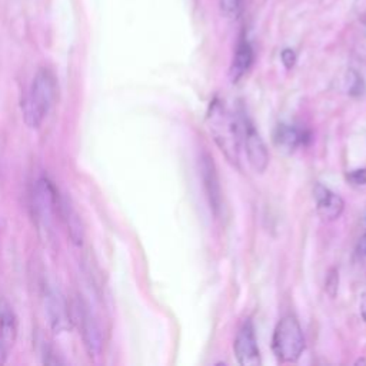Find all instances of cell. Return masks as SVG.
I'll return each instance as SVG.
<instances>
[{
	"mask_svg": "<svg viewBox=\"0 0 366 366\" xmlns=\"http://www.w3.org/2000/svg\"><path fill=\"white\" fill-rule=\"evenodd\" d=\"M206 125L212 138L226 157L230 162L238 163L239 148L244 141V120H238L235 115L227 112L222 102L213 101L209 106Z\"/></svg>",
	"mask_w": 366,
	"mask_h": 366,
	"instance_id": "obj_1",
	"label": "cell"
},
{
	"mask_svg": "<svg viewBox=\"0 0 366 366\" xmlns=\"http://www.w3.org/2000/svg\"><path fill=\"white\" fill-rule=\"evenodd\" d=\"M57 93L56 78L48 68L36 72L23 101V118L29 127L38 129L50 112Z\"/></svg>",
	"mask_w": 366,
	"mask_h": 366,
	"instance_id": "obj_2",
	"label": "cell"
},
{
	"mask_svg": "<svg viewBox=\"0 0 366 366\" xmlns=\"http://www.w3.org/2000/svg\"><path fill=\"white\" fill-rule=\"evenodd\" d=\"M272 348L282 362H296L305 349V338L301 325L293 315L282 318L274 332Z\"/></svg>",
	"mask_w": 366,
	"mask_h": 366,
	"instance_id": "obj_3",
	"label": "cell"
},
{
	"mask_svg": "<svg viewBox=\"0 0 366 366\" xmlns=\"http://www.w3.org/2000/svg\"><path fill=\"white\" fill-rule=\"evenodd\" d=\"M71 309L72 322H78L79 328L82 330V337L85 346L90 356H97L102 352L104 346V338H102V330L99 326L94 315L89 309L87 305L83 302H76Z\"/></svg>",
	"mask_w": 366,
	"mask_h": 366,
	"instance_id": "obj_4",
	"label": "cell"
},
{
	"mask_svg": "<svg viewBox=\"0 0 366 366\" xmlns=\"http://www.w3.org/2000/svg\"><path fill=\"white\" fill-rule=\"evenodd\" d=\"M59 204L57 192L53 183L48 178H41L33 189V212L36 218L42 223L49 225Z\"/></svg>",
	"mask_w": 366,
	"mask_h": 366,
	"instance_id": "obj_5",
	"label": "cell"
},
{
	"mask_svg": "<svg viewBox=\"0 0 366 366\" xmlns=\"http://www.w3.org/2000/svg\"><path fill=\"white\" fill-rule=\"evenodd\" d=\"M45 315L55 334H62L71 328V309L63 296L53 288L45 292Z\"/></svg>",
	"mask_w": 366,
	"mask_h": 366,
	"instance_id": "obj_6",
	"label": "cell"
},
{
	"mask_svg": "<svg viewBox=\"0 0 366 366\" xmlns=\"http://www.w3.org/2000/svg\"><path fill=\"white\" fill-rule=\"evenodd\" d=\"M244 120V143L248 155L249 164L252 169L258 174H263L269 164V153L266 149V145L255 126L248 120Z\"/></svg>",
	"mask_w": 366,
	"mask_h": 366,
	"instance_id": "obj_7",
	"label": "cell"
},
{
	"mask_svg": "<svg viewBox=\"0 0 366 366\" xmlns=\"http://www.w3.org/2000/svg\"><path fill=\"white\" fill-rule=\"evenodd\" d=\"M17 338V318L6 299L0 297V365H5Z\"/></svg>",
	"mask_w": 366,
	"mask_h": 366,
	"instance_id": "obj_8",
	"label": "cell"
},
{
	"mask_svg": "<svg viewBox=\"0 0 366 366\" xmlns=\"http://www.w3.org/2000/svg\"><path fill=\"white\" fill-rule=\"evenodd\" d=\"M234 349L238 362L242 366H259L262 363L260 352L255 335V328L251 319H246L241 326L235 339Z\"/></svg>",
	"mask_w": 366,
	"mask_h": 366,
	"instance_id": "obj_9",
	"label": "cell"
},
{
	"mask_svg": "<svg viewBox=\"0 0 366 366\" xmlns=\"http://www.w3.org/2000/svg\"><path fill=\"white\" fill-rule=\"evenodd\" d=\"M201 171H202L204 186H205L209 204H211V209L213 211V213L216 216H220L222 209H223L222 188H220V181H219L216 164L208 153H205L201 159Z\"/></svg>",
	"mask_w": 366,
	"mask_h": 366,
	"instance_id": "obj_10",
	"label": "cell"
},
{
	"mask_svg": "<svg viewBox=\"0 0 366 366\" xmlns=\"http://www.w3.org/2000/svg\"><path fill=\"white\" fill-rule=\"evenodd\" d=\"M315 199L318 204V206H316L318 215L326 222L337 220L345 209L344 199L339 195H337L335 192L329 190L328 188H325L322 185H316Z\"/></svg>",
	"mask_w": 366,
	"mask_h": 366,
	"instance_id": "obj_11",
	"label": "cell"
},
{
	"mask_svg": "<svg viewBox=\"0 0 366 366\" xmlns=\"http://www.w3.org/2000/svg\"><path fill=\"white\" fill-rule=\"evenodd\" d=\"M309 138L305 130L297 129L292 125H279L274 133V141L278 148L288 152H293L299 145H302L305 139Z\"/></svg>",
	"mask_w": 366,
	"mask_h": 366,
	"instance_id": "obj_12",
	"label": "cell"
},
{
	"mask_svg": "<svg viewBox=\"0 0 366 366\" xmlns=\"http://www.w3.org/2000/svg\"><path fill=\"white\" fill-rule=\"evenodd\" d=\"M62 208V215L66 223V227H68V234L69 238L72 239V242L78 246H80L85 241V227H83V222L79 216V213L76 212V209L72 206V204L69 201H62L60 204Z\"/></svg>",
	"mask_w": 366,
	"mask_h": 366,
	"instance_id": "obj_13",
	"label": "cell"
},
{
	"mask_svg": "<svg viewBox=\"0 0 366 366\" xmlns=\"http://www.w3.org/2000/svg\"><path fill=\"white\" fill-rule=\"evenodd\" d=\"M255 55L251 43L246 39H241L237 48L235 59L234 63H232V69H230V76L232 82H238L249 69L253 63Z\"/></svg>",
	"mask_w": 366,
	"mask_h": 366,
	"instance_id": "obj_14",
	"label": "cell"
},
{
	"mask_svg": "<svg viewBox=\"0 0 366 366\" xmlns=\"http://www.w3.org/2000/svg\"><path fill=\"white\" fill-rule=\"evenodd\" d=\"M363 89H365V85H363L362 76L358 72L351 71L348 73V93L351 96H359L363 93Z\"/></svg>",
	"mask_w": 366,
	"mask_h": 366,
	"instance_id": "obj_15",
	"label": "cell"
},
{
	"mask_svg": "<svg viewBox=\"0 0 366 366\" xmlns=\"http://www.w3.org/2000/svg\"><path fill=\"white\" fill-rule=\"evenodd\" d=\"M339 289V272L337 268H332L325 281V290L330 297H335Z\"/></svg>",
	"mask_w": 366,
	"mask_h": 366,
	"instance_id": "obj_16",
	"label": "cell"
},
{
	"mask_svg": "<svg viewBox=\"0 0 366 366\" xmlns=\"http://www.w3.org/2000/svg\"><path fill=\"white\" fill-rule=\"evenodd\" d=\"M219 5L225 16L237 17L241 12L242 0H219Z\"/></svg>",
	"mask_w": 366,
	"mask_h": 366,
	"instance_id": "obj_17",
	"label": "cell"
},
{
	"mask_svg": "<svg viewBox=\"0 0 366 366\" xmlns=\"http://www.w3.org/2000/svg\"><path fill=\"white\" fill-rule=\"evenodd\" d=\"M346 179L353 186H366V166L362 169L352 171L346 175Z\"/></svg>",
	"mask_w": 366,
	"mask_h": 366,
	"instance_id": "obj_18",
	"label": "cell"
},
{
	"mask_svg": "<svg viewBox=\"0 0 366 366\" xmlns=\"http://www.w3.org/2000/svg\"><path fill=\"white\" fill-rule=\"evenodd\" d=\"M281 59H282V62L285 64V68L290 69V68H293V64L296 62V55H295V52L292 49H285L282 52V55H281Z\"/></svg>",
	"mask_w": 366,
	"mask_h": 366,
	"instance_id": "obj_19",
	"label": "cell"
},
{
	"mask_svg": "<svg viewBox=\"0 0 366 366\" xmlns=\"http://www.w3.org/2000/svg\"><path fill=\"white\" fill-rule=\"evenodd\" d=\"M356 252L360 258H366V234H363L358 242V246H356Z\"/></svg>",
	"mask_w": 366,
	"mask_h": 366,
	"instance_id": "obj_20",
	"label": "cell"
},
{
	"mask_svg": "<svg viewBox=\"0 0 366 366\" xmlns=\"http://www.w3.org/2000/svg\"><path fill=\"white\" fill-rule=\"evenodd\" d=\"M359 309H360V316L366 322V292L362 293L360 302H359Z\"/></svg>",
	"mask_w": 366,
	"mask_h": 366,
	"instance_id": "obj_21",
	"label": "cell"
},
{
	"mask_svg": "<svg viewBox=\"0 0 366 366\" xmlns=\"http://www.w3.org/2000/svg\"><path fill=\"white\" fill-rule=\"evenodd\" d=\"M365 220H366V212H365Z\"/></svg>",
	"mask_w": 366,
	"mask_h": 366,
	"instance_id": "obj_22",
	"label": "cell"
}]
</instances>
